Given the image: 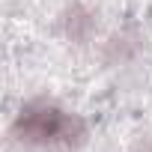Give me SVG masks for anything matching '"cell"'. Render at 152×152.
Listing matches in <instances>:
<instances>
[{"label":"cell","mask_w":152,"mask_h":152,"mask_svg":"<svg viewBox=\"0 0 152 152\" xmlns=\"http://www.w3.org/2000/svg\"><path fill=\"white\" fill-rule=\"evenodd\" d=\"M12 137L30 149L72 152L87 140V122L78 113L60 107L57 102L36 99L27 102L12 119Z\"/></svg>","instance_id":"1"},{"label":"cell","mask_w":152,"mask_h":152,"mask_svg":"<svg viewBox=\"0 0 152 152\" xmlns=\"http://www.w3.org/2000/svg\"><path fill=\"white\" fill-rule=\"evenodd\" d=\"M140 51H143V33L137 27H122V30H113L104 39L102 63L104 66H125V63L137 60Z\"/></svg>","instance_id":"3"},{"label":"cell","mask_w":152,"mask_h":152,"mask_svg":"<svg viewBox=\"0 0 152 152\" xmlns=\"http://www.w3.org/2000/svg\"><path fill=\"white\" fill-rule=\"evenodd\" d=\"M131 152H152V134H140L131 143Z\"/></svg>","instance_id":"4"},{"label":"cell","mask_w":152,"mask_h":152,"mask_svg":"<svg viewBox=\"0 0 152 152\" xmlns=\"http://www.w3.org/2000/svg\"><path fill=\"white\" fill-rule=\"evenodd\" d=\"M57 30L72 45H87V42H93V36L99 30V12L93 6L81 3V0H75L57 15Z\"/></svg>","instance_id":"2"}]
</instances>
